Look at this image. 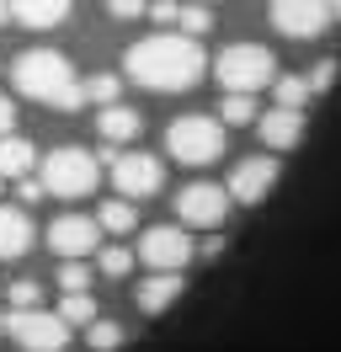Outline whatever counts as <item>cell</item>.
<instances>
[{
    "label": "cell",
    "mask_w": 341,
    "mask_h": 352,
    "mask_svg": "<svg viewBox=\"0 0 341 352\" xmlns=\"http://www.w3.org/2000/svg\"><path fill=\"white\" fill-rule=\"evenodd\" d=\"M139 129H144V118H139L133 107H123V102L96 112V133H102L107 144H133V139H139Z\"/></svg>",
    "instance_id": "e0dca14e"
},
{
    "label": "cell",
    "mask_w": 341,
    "mask_h": 352,
    "mask_svg": "<svg viewBox=\"0 0 341 352\" xmlns=\"http://www.w3.org/2000/svg\"><path fill=\"white\" fill-rule=\"evenodd\" d=\"M182 288H187V278H182V272H155V278H144V283L133 288V305L144 309V315H160V309H166Z\"/></svg>",
    "instance_id": "2e32d148"
},
{
    "label": "cell",
    "mask_w": 341,
    "mask_h": 352,
    "mask_svg": "<svg viewBox=\"0 0 341 352\" xmlns=\"http://www.w3.org/2000/svg\"><path fill=\"white\" fill-rule=\"evenodd\" d=\"M11 80H16L21 96L48 102V107H59V112H75L85 102L80 80H75V69H69V59H64L59 48H27V54H16Z\"/></svg>",
    "instance_id": "7a4b0ae2"
},
{
    "label": "cell",
    "mask_w": 341,
    "mask_h": 352,
    "mask_svg": "<svg viewBox=\"0 0 341 352\" xmlns=\"http://www.w3.org/2000/svg\"><path fill=\"white\" fill-rule=\"evenodd\" d=\"M6 331L16 336V347L27 352H64L69 347V326L59 320V309H11Z\"/></svg>",
    "instance_id": "8992f818"
},
{
    "label": "cell",
    "mask_w": 341,
    "mask_h": 352,
    "mask_svg": "<svg viewBox=\"0 0 341 352\" xmlns=\"http://www.w3.org/2000/svg\"><path fill=\"white\" fill-rule=\"evenodd\" d=\"M166 150L176 160H187V166H208L224 155V123H213L203 112H192V118H176L166 129Z\"/></svg>",
    "instance_id": "5b68a950"
},
{
    "label": "cell",
    "mask_w": 341,
    "mask_h": 352,
    "mask_svg": "<svg viewBox=\"0 0 341 352\" xmlns=\"http://www.w3.org/2000/svg\"><path fill=\"white\" fill-rule=\"evenodd\" d=\"M48 192H43V182H21V203H43Z\"/></svg>",
    "instance_id": "4dcf8cb0"
},
{
    "label": "cell",
    "mask_w": 341,
    "mask_h": 352,
    "mask_svg": "<svg viewBox=\"0 0 341 352\" xmlns=\"http://www.w3.org/2000/svg\"><path fill=\"white\" fill-rule=\"evenodd\" d=\"M272 27L283 38H320L331 27V6H315V0H277L272 11Z\"/></svg>",
    "instance_id": "30bf717a"
},
{
    "label": "cell",
    "mask_w": 341,
    "mask_h": 352,
    "mask_svg": "<svg viewBox=\"0 0 341 352\" xmlns=\"http://www.w3.org/2000/svg\"><path fill=\"white\" fill-rule=\"evenodd\" d=\"M11 309H38V299H43V283H32V278H21V283H11Z\"/></svg>",
    "instance_id": "83f0119b"
},
{
    "label": "cell",
    "mask_w": 341,
    "mask_h": 352,
    "mask_svg": "<svg viewBox=\"0 0 341 352\" xmlns=\"http://www.w3.org/2000/svg\"><path fill=\"white\" fill-rule=\"evenodd\" d=\"M27 245H32V219H27V208H6V203H0V262L27 256Z\"/></svg>",
    "instance_id": "4fadbf2b"
},
{
    "label": "cell",
    "mask_w": 341,
    "mask_h": 352,
    "mask_svg": "<svg viewBox=\"0 0 341 352\" xmlns=\"http://www.w3.org/2000/svg\"><path fill=\"white\" fill-rule=\"evenodd\" d=\"M64 16H69V6H64V0H21V6H11V22L38 27V32L64 27Z\"/></svg>",
    "instance_id": "ac0fdd59"
},
{
    "label": "cell",
    "mask_w": 341,
    "mask_h": 352,
    "mask_svg": "<svg viewBox=\"0 0 341 352\" xmlns=\"http://www.w3.org/2000/svg\"><path fill=\"white\" fill-rule=\"evenodd\" d=\"M219 118L234 123V129H240V123H256V102L251 96H224V102H219Z\"/></svg>",
    "instance_id": "cb8c5ba5"
},
{
    "label": "cell",
    "mask_w": 341,
    "mask_h": 352,
    "mask_svg": "<svg viewBox=\"0 0 341 352\" xmlns=\"http://www.w3.org/2000/svg\"><path fill=\"white\" fill-rule=\"evenodd\" d=\"M213 75H219V86L230 96H251L277 75V59H272V48H261V43H230L213 59Z\"/></svg>",
    "instance_id": "3957f363"
},
{
    "label": "cell",
    "mask_w": 341,
    "mask_h": 352,
    "mask_svg": "<svg viewBox=\"0 0 341 352\" xmlns=\"http://www.w3.org/2000/svg\"><path fill=\"white\" fill-rule=\"evenodd\" d=\"M59 283H64V294H91V267H85V262H64L59 267Z\"/></svg>",
    "instance_id": "4316f807"
},
{
    "label": "cell",
    "mask_w": 341,
    "mask_h": 352,
    "mask_svg": "<svg viewBox=\"0 0 341 352\" xmlns=\"http://www.w3.org/2000/svg\"><path fill=\"white\" fill-rule=\"evenodd\" d=\"M32 160H38V150H32L21 133H6V139H0V176H11V182H27Z\"/></svg>",
    "instance_id": "d6986e66"
},
{
    "label": "cell",
    "mask_w": 341,
    "mask_h": 352,
    "mask_svg": "<svg viewBox=\"0 0 341 352\" xmlns=\"http://www.w3.org/2000/svg\"><path fill=\"white\" fill-rule=\"evenodd\" d=\"M208 65V54L203 43H192V38H176V32H155L144 43H133L123 54V69L149 91H187L197 86V75Z\"/></svg>",
    "instance_id": "6da1fadb"
},
{
    "label": "cell",
    "mask_w": 341,
    "mask_h": 352,
    "mask_svg": "<svg viewBox=\"0 0 341 352\" xmlns=\"http://www.w3.org/2000/svg\"><path fill=\"white\" fill-rule=\"evenodd\" d=\"M80 91L91 96V102H102V107H118V75H91Z\"/></svg>",
    "instance_id": "d4e9b609"
},
{
    "label": "cell",
    "mask_w": 341,
    "mask_h": 352,
    "mask_svg": "<svg viewBox=\"0 0 341 352\" xmlns=\"http://www.w3.org/2000/svg\"><path fill=\"white\" fill-rule=\"evenodd\" d=\"M11 123H16V107H11V102H6V96H0V139H6V133H11Z\"/></svg>",
    "instance_id": "f546056e"
},
{
    "label": "cell",
    "mask_w": 341,
    "mask_h": 352,
    "mask_svg": "<svg viewBox=\"0 0 341 352\" xmlns=\"http://www.w3.org/2000/svg\"><path fill=\"white\" fill-rule=\"evenodd\" d=\"M128 267H133V251H128V245H107L102 251V278H128Z\"/></svg>",
    "instance_id": "484cf974"
},
{
    "label": "cell",
    "mask_w": 341,
    "mask_h": 352,
    "mask_svg": "<svg viewBox=\"0 0 341 352\" xmlns=\"http://www.w3.org/2000/svg\"><path fill=\"white\" fill-rule=\"evenodd\" d=\"M6 22H11V6H0V27H6Z\"/></svg>",
    "instance_id": "d6a6232c"
},
{
    "label": "cell",
    "mask_w": 341,
    "mask_h": 352,
    "mask_svg": "<svg viewBox=\"0 0 341 352\" xmlns=\"http://www.w3.org/2000/svg\"><path fill=\"white\" fill-rule=\"evenodd\" d=\"M85 342H91V352H112V347H123V326L118 320H96L85 331Z\"/></svg>",
    "instance_id": "603a6c76"
},
{
    "label": "cell",
    "mask_w": 341,
    "mask_h": 352,
    "mask_svg": "<svg viewBox=\"0 0 341 352\" xmlns=\"http://www.w3.org/2000/svg\"><path fill=\"white\" fill-rule=\"evenodd\" d=\"M96 176H102L96 155L80 150V144H64V150H54L43 160L38 182H43L48 198H85V192H96Z\"/></svg>",
    "instance_id": "277c9868"
},
{
    "label": "cell",
    "mask_w": 341,
    "mask_h": 352,
    "mask_svg": "<svg viewBox=\"0 0 341 352\" xmlns=\"http://www.w3.org/2000/svg\"><path fill=\"white\" fill-rule=\"evenodd\" d=\"M304 102H309V80H304V75H283V80H277V107L304 112Z\"/></svg>",
    "instance_id": "7402d4cb"
},
{
    "label": "cell",
    "mask_w": 341,
    "mask_h": 352,
    "mask_svg": "<svg viewBox=\"0 0 341 352\" xmlns=\"http://www.w3.org/2000/svg\"><path fill=\"white\" fill-rule=\"evenodd\" d=\"M272 182H277V160L272 155H251V160H240L230 171V192L234 203H261L267 192H272Z\"/></svg>",
    "instance_id": "7c38bea8"
},
{
    "label": "cell",
    "mask_w": 341,
    "mask_h": 352,
    "mask_svg": "<svg viewBox=\"0 0 341 352\" xmlns=\"http://www.w3.org/2000/svg\"><path fill=\"white\" fill-rule=\"evenodd\" d=\"M336 75H341V59H320V65H315V75H309V91L336 86Z\"/></svg>",
    "instance_id": "f1b7e54d"
},
{
    "label": "cell",
    "mask_w": 341,
    "mask_h": 352,
    "mask_svg": "<svg viewBox=\"0 0 341 352\" xmlns=\"http://www.w3.org/2000/svg\"><path fill=\"white\" fill-rule=\"evenodd\" d=\"M331 16H341V6H331Z\"/></svg>",
    "instance_id": "836d02e7"
},
{
    "label": "cell",
    "mask_w": 341,
    "mask_h": 352,
    "mask_svg": "<svg viewBox=\"0 0 341 352\" xmlns=\"http://www.w3.org/2000/svg\"><path fill=\"white\" fill-rule=\"evenodd\" d=\"M96 241H102V230H96V219H85V214H64V219L48 224V251H59L64 262L91 256Z\"/></svg>",
    "instance_id": "8fae6325"
},
{
    "label": "cell",
    "mask_w": 341,
    "mask_h": 352,
    "mask_svg": "<svg viewBox=\"0 0 341 352\" xmlns=\"http://www.w3.org/2000/svg\"><path fill=\"white\" fill-rule=\"evenodd\" d=\"M0 326H6V320H0Z\"/></svg>",
    "instance_id": "e575fe53"
},
{
    "label": "cell",
    "mask_w": 341,
    "mask_h": 352,
    "mask_svg": "<svg viewBox=\"0 0 341 352\" xmlns=\"http://www.w3.org/2000/svg\"><path fill=\"white\" fill-rule=\"evenodd\" d=\"M133 224H139V208L123 198L102 203V214H96V230H107V235H133Z\"/></svg>",
    "instance_id": "ffe728a7"
},
{
    "label": "cell",
    "mask_w": 341,
    "mask_h": 352,
    "mask_svg": "<svg viewBox=\"0 0 341 352\" xmlns=\"http://www.w3.org/2000/svg\"><path fill=\"white\" fill-rule=\"evenodd\" d=\"M256 129H261V144H267V150H294L298 139H304V112L272 107L261 123H256Z\"/></svg>",
    "instance_id": "9a60e30c"
},
{
    "label": "cell",
    "mask_w": 341,
    "mask_h": 352,
    "mask_svg": "<svg viewBox=\"0 0 341 352\" xmlns=\"http://www.w3.org/2000/svg\"><path fill=\"white\" fill-rule=\"evenodd\" d=\"M139 11H144L139 0H112V16H139Z\"/></svg>",
    "instance_id": "1f68e13d"
},
{
    "label": "cell",
    "mask_w": 341,
    "mask_h": 352,
    "mask_svg": "<svg viewBox=\"0 0 341 352\" xmlns=\"http://www.w3.org/2000/svg\"><path fill=\"white\" fill-rule=\"evenodd\" d=\"M155 22H166L176 38H192V43H197L213 27V11L208 6H155Z\"/></svg>",
    "instance_id": "5bb4252c"
},
{
    "label": "cell",
    "mask_w": 341,
    "mask_h": 352,
    "mask_svg": "<svg viewBox=\"0 0 341 352\" xmlns=\"http://www.w3.org/2000/svg\"><path fill=\"white\" fill-rule=\"evenodd\" d=\"M224 214H230V192L213 187V182H192V187H182V198H176V219L192 224V230H219Z\"/></svg>",
    "instance_id": "ba28073f"
},
{
    "label": "cell",
    "mask_w": 341,
    "mask_h": 352,
    "mask_svg": "<svg viewBox=\"0 0 341 352\" xmlns=\"http://www.w3.org/2000/svg\"><path fill=\"white\" fill-rule=\"evenodd\" d=\"M59 320L64 326H96V320H102V309H96V299H91V294H64V305H59Z\"/></svg>",
    "instance_id": "44dd1931"
},
{
    "label": "cell",
    "mask_w": 341,
    "mask_h": 352,
    "mask_svg": "<svg viewBox=\"0 0 341 352\" xmlns=\"http://www.w3.org/2000/svg\"><path fill=\"white\" fill-rule=\"evenodd\" d=\"M139 256L155 272H182L192 262V235L182 224H155V230H144V241H139Z\"/></svg>",
    "instance_id": "9c48e42d"
},
{
    "label": "cell",
    "mask_w": 341,
    "mask_h": 352,
    "mask_svg": "<svg viewBox=\"0 0 341 352\" xmlns=\"http://www.w3.org/2000/svg\"><path fill=\"white\" fill-rule=\"evenodd\" d=\"M112 182H118L123 203L155 198V192H160V182H166V166H160L155 155H144V150H128V155H118V160H112Z\"/></svg>",
    "instance_id": "52a82bcc"
}]
</instances>
